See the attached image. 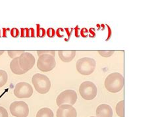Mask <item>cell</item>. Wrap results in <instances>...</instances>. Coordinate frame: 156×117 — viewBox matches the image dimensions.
Listing matches in <instances>:
<instances>
[{
    "label": "cell",
    "instance_id": "obj_1",
    "mask_svg": "<svg viewBox=\"0 0 156 117\" xmlns=\"http://www.w3.org/2000/svg\"><path fill=\"white\" fill-rule=\"evenodd\" d=\"M104 85L109 92L117 93L124 87V77L119 72H113L107 76Z\"/></svg>",
    "mask_w": 156,
    "mask_h": 117
},
{
    "label": "cell",
    "instance_id": "obj_2",
    "mask_svg": "<svg viewBox=\"0 0 156 117\" xmlns=\"http://www.w3.org/2000/svg\"><path fill=\"white\" fill-rule=\"evenodd\" d=\"M32 82L35 90L39 94H46L51 88L50 80L47 76L40 73L35 74L32 78Z\"/></svg>",
    "mask_w": 156,
    "mask_h": 117
},
{
    "label": "cell",
    "instance_id": "obj_3",
    "mask_svg": "<svg viewBox=\"0 0 156 117\" xmlns=\"http://www.w3.org/2000/svg\"><path fill=\"white\" fill-rule=\"evenodd\" d=\"M96 60L92 58L83 57L76 62V70L82 75L91 74L95 70Z\"/></svg>",
    "mask_w": 156,
    "mask_h": 117
},
{
    "label": "cell",
    "instance_id": "obj_4",
    "mask_svg": "<svg viewBox=\"0 0 156 117\" xmlns=\"http://www.w3.org/2000/svg\"><path fill=\"white\" fill-rule=\"evenodd\" d=\"M79 93L84 99L92 100L97 95V87L93 82L86 81L82 83L80 86Z\"/></svg>",
    "mask_w": 156,
    "mask_h": 117
},
{
    "label": "cell",
    "instance_id": "obj_5",
    "mask_svg": "<svg viewBox=\"0 0 156 117\" xmlns=\"http://www.w3.org/2000/svg\"><path fill=\"white\" fill-rule=\"evenodd\" d=\"M77 100V94L75 91L73 90H67L62 91L57 96L56 99V103L57 106L62 105H73Z\"/></svg>",
    "mask_w": 156,
    "mask_h": 117
},
{
    "label": "cell",
    "instance_id": "obj_6",
    "mask_svg": "<svg viewBox=\"0 0 156 117\" xmlns=\"http://www.w3.org/2000/svg\"><path fill=\"white\" fill-rule=\"evenodd\" d=\"M55 60L54 57L50 55H42L39 56L37 62V67L40 71L50 72L55 67Z\"/></svg>",
    "mask_w": 156,
    "mask_h": 117
},
{
    "label": "cell",
    "instance_id": "obj_7",
    "mask_svg": "<svg viewBox=\"0 0 156 117\" xmlns=\"http://www.w3.org/2000/svg\"><path fill=\"white\" fill-rule=\"evenodd\" d=\"M11 115L15 117H27L29 114V108L24 102H15L9 107Z\"/></svg>",
    "mask_w": 156,
    "mask_h": 117
},
{
    "label": "cell",
    "instance_id": "obj_8",
    "mask_svg": "<svg viewBox=\"0 0 156 117\" xmlns=\"http://www.w3.org/2000/svg\"><path fill=\"white\" fill-rule=\"evenodd\" d=\"M33 94V89L30 84L19 82L16 84L14 89V95L17 98H29Z\"/></svg>",
    "mask_w": 156,
    "mask_h": 117
},
{
    "label": "cell",
    "instance_id": "obj_9",
    "mask_svg": "<svg viewBox=\"0 0 156 117\" xmlns=\"http://www.w3.org/2000/svg\"><path fill=\"white\" fill-rule=\"evenodd\" d=\"M19 64L23 71L26 72L30 71L35 64L34 55L28 52H23L19 57Z\"/></svg>",
    "mask_w": 156,
    "mask_h": 117
},
{
    "label": "cell",
    "instance_id": "obj_10",
    "mask_svg": "<svg viewBox=\"0 0 156 117\" xmlns=\"http://www.w3.org/2000/svg\"><path fill=\"white\" fill-rule=\"evenodd\" d=\"M57 117H76L77 112L75 108L69 105H62L57 111Z\"/></svg>",
    "mask_w": 156,
    "mask_h": 117
},
{
    "label": "cell",
    "instance_id": "obj_11",
    "mask_svg": "<svg viewBox=\"0 0 156 117\" xmlns=\"http://www.w3.org/2000/svg\"><path fill=\"white\" fill-rule=\"evenodd\" d=\"M96 117H113V109L109 105L101 104L97 107Z\"/></svg>",
    "mask_w": 156,
    "mask_h": 117
},
{
    "label": "cell",
    "instance_id": "obj_12",
    "mask_svg": "<svg viewBox=\"0 0 156 117\" xmlns=\"http://www.w3.org/2000/svg\"><path fill=\"white\" fill-rule=\"evenodd\" d=\"M76 55L75 51H59V57L60 59L65 63L71 62Z\"/></svg>",
    "mask_w": 156,
    "mask_h": 117
},
{
    "label": "cell",
    "instance_id": "obj_13",
    "mask_svg": "<svg viewBox=\"0 0 156 117\" xmlns=\"http://www.w3.org/2000/svg\"><path fill=\"white\" fill-rule=\"evenodd\" d=\"M10 68L11 71L13 72V73L17 75H21L27 72L26 71H24L20 68L19 64V57L14 58L11 60L10 63Z\"/></svg>",
    "mask_w": 156,
    "mask_h": 117
},
{
    "label": "cell",
    "instance_id": "obj_14",
    "mask_svg": "<svg viewBox=\"0 0 156 117\" xmlns=\"http://www.w3.org/2000/svg\"><path fill=\"white\" fill-rule=\"evenodd\" d=\"M36 117H54V115L50 108L44 107L37 112Z\"/></svg>",
    "mask_w": 156,
    "mask_h": 117
},
{
    "label": "cell",
    "instance_id": "obj_15",
    "mask_svg": "<svg viewBox=\"0 0 156 117\" xmlns=\"http://www.w3.org/2000/svg\"><path fill=\"white\" fill-rule=\"evenodd\" d=\"M115 110L119 116L124 117V101H121L117 104Z\"/></svg>",
    "mask_w": 156,
    "mask_h": 117
},
{
    "label": "cell",
    "instance_id": "obj_16",
    "mask_svg": "<svg viewBox=\"0 0 156 117\" xmlns=\"http://www.w3.org/2000/svg\"><path fill=\"white\" fill-rule=\"evenodd\" d=\"M8 76L7 72L3 70H0V88L5 85L7 82Z\"/></svg>",
    "mask_w": 156,
    "mask_h": 117
},
{
    "label": "cell",
    "instance_id": "obj_17",
    "mask_svg": "<svg viewBox=\"0 0 156 117\" xmlns=\"http://www.w3.org/2000/svg\"><path fill=\"white\" fill-rule=\"evenodd\" d=\"M23 52V51H8L7 53L11 58L14 59L16 57H18V56L19 57Z\"/></svg>",
    "mask_w": 156,
    "mask_h": 117
},
{
    "label": "cell",
    "instance_id": "obj_18",
    "mask_svg": "<svg viewBox=\"0 0 156 117\" xmlns=\"http://www.w3.org/2000/svg\"><path fill=\"white\" fill-rule=\"evenodd\" d=\"M98 53L102 57H109L114 53V51H99Z\"/></svg>",
    "mask_w": 156,
    "mask_h": 117
},
{
    "label": "cell",
    "instance_id": "obj_19",
    "mask_svg": "<svg viewBox=\"0 0 156 117\" xmlns=\"http://www.w3.org/2000/svg\"><path fill=\"white\" fill-rule=\"evenodd\" d=\"M38 56H40L42 55H50L53 57H55V52L54 51H37Z\"/></svg>",
    "mask_w": 156,
    "mask_h": 117
},
{
    "label": "cell",
    "instance_id": "obj_20",
    "mask_svg": "<svg viewBox=\"0 0 156 117\" xmlns=\"http://www.w3.org/2000/svg\"><path fill=\"white\" fill-rule=\"evenodd\" d=\"M46 35V31L42 28H38L37 29V36L39 38H43Z\"/></svg>",
    "mask_w": 156,
    "mask_h": 117
},
{
    "label": "cell",
    "instance_id": "obj_21",
    "mask_svg": "<svg viewBox=\"0 0 156 117\" xmlns=\"http://www.w3.org/2000/svg\"><path fill=\"white\" fill-rule=\"evenodd\" d=\"M46 34H47L48 37L53 38L55 36V32L54 29H52V28H50V29H48Z\"/></svg>",
    "mask_w": 156,
    "mask_h": 117
},
{
    "label": "cell",
    "instance_id": "obj_22",
    "mask_svg": "<svg viewBox=\"0 0 156 117\" xmlns=\"http://www.w3.org/2000/svg\"><path fill=\"white\" fill-rule=\"evenodd\" d=\"M0 117H8V112L3 107H0Z\"/></svg>",
    "mask_w": 156,
    "mask_h": 117
},
{
    "label": "cell",
    "instance_id": "obj_23",
    "mask_svg": "<svg viewBox=\"0 0 156 117\" xmlns=\"http://www.w3.org/2000/svg\"><path fill=\"white\" fill-rule=\"evenodd\" d=\"M11 35L13 36V38L18 37L19 35V30L17 29H16V28H14V29H11Z\"/></svg>",
    "mask_w": 156,
    "mask_h": 117
},
{
    "label": "cell",
    "instance_id": "obj_24",
    "mask_svg": "<svg viewBox=\"0 0 156 117\" xmlns=\"http://www.w3.org/2000/svg\"><path fill=\"white\" fill-rule=\"evenodd\" d=\"M63 32H64V30L63 29H58L57 30L56 34L59 38H63V36H64Z\"/></svg>",
    "mask_w": 156,
    "mask_h": 117
},
{
    "label": "cell",
    "instance_id": "obj_25",
    "mask_svg": "<svg viewBox=\"0 0 156 117\" xmlns=\"http://www.w3.org/2000/svg\"><path fill=\"white\" fill-rule=\"evenodd\" d=\"M30 31H31V33H30V36H31V37H34V29H30Z\"/></svg>",
    "mask_w": 156,
    "mask_h": 117
},
{
    "label": "cell",
    "instance_id": "obj_26",
    "mask_svg": "<svg viewBox=\"0 0 156 117\" xmlns=\"http://www.w3.org/2000/svg\"><path fill=\"white\" fill-rule=\"evenodd\" d=\"M24 29H21V37H24Z\"/></svg>",
    "mask_w": 156,
    "mask_h": 117
},
{
    "label": "cell",
    "instance_id": "obj_27",
    "mask_svg": "<svg viewBox=\"0 0 156 117\" xmlns=\"http://www.w3.org/2000/svg\"><path fill=\"white\" fill-rule=\"evenodd\" d=\"M4 53V51H0V56H1Z\"/></svg>",
    "mask_w": 156,
    "mask_h": 117
},
{
    "label": "cell",
    "instance_id": "obj_28",
    "mask_svg": "<svg viewBox=\"0 0 156 117\" xmlns=\"http://www.w3.org/2000/svg\"><path fill=\"white\" fill-rule=\"evenodd\" d=\"M0 33H1V32H0ZM0 37H1V35H0Z\"/></svg>",
    "mask_w": 156,
    "mask_h": 117
},
{
    "label": "cell",
    "instance_id": "obj_29",
    "mask_svg": "<svg viewBox=\"0 0 156 117\" xmlns=\"http://www.w3.org/2000/svg\"><path fill=\"white\" fill-rule=\"evenodd\" d=\"M90 117H95V116H90Z\"/></svg>",
    "mask_w": 156,
    "mask_h": 117
}]
</instances>
